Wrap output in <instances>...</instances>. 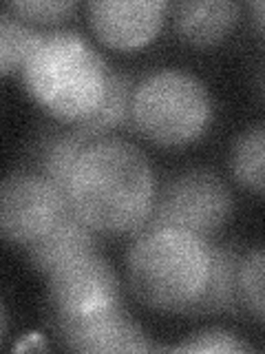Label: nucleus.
<instances>
[{"mask_svg":"<svg viewBox=\"0 0 265 354\" xmlns=\"http://www.w3.org/2000/svg\"><path fill=\"white\" fill-rule=\"evenodd\" d=\"M252 11H254V20H257V25L265 33V3H254Z\"/></svg>","mask_w":265,"mask_h":354,"instance_id":"nucleus-20","label":"nucleus"},{"mask_svg":"<svg viewBox=\"0 0 265 354\" xmlns=\"http://www.w3.org/2000/svg\"><path fill=\"white\" fill-rule=\"evenodd\" d=\"M53 319L88 317L119 306V279L97 250L86 252L49 274Z\"/></svg>","mask_w":265,"mask_h":354,"instance_id":"nucleus-7","label":"nucleus"},{"mask_svg":"<svg viewBox=\"0 0 265 354\" xmlns=\"http://www.w3.org/2000/svg\"><path fill=\"white\" fill-rule=\"evenodd\" d=\"M175 352H250L252 346L241 341L237 335L221 328H206L202 332H195L188 341L170 348Z\"/></svg>","mask_w":265,"mask_h":354,"instance_id":"nucleus-19","label":"nucleus"},{"mask_svg":"<svg viewBox=\"0 0 265 354\" xmlns=\"http://www.w3.org/2000/svg\"><path fill=\"white\" fill-rule=\"evenodd\" d=\"M69 208V199L44 175L36 171L11 173L5 177L3 191H0L3 237L18 246H29Z\"/></svg>","mask_w":265,"mask_h":354,"instance_id":"nucleus-6","label":"nucleus"},{"mask_svg":"<svg viewBox=\"0 0 265 354\" xmlns=\"http://www.w3.org/2000/svg\"><path fill=\"white\" fill-rule=\"evenodd\" d=\"M243 254L230 243H210V274L202 297L188 315L239 313V266Z\"/></svg>","mask_w":265,"mask_h":354,"instance_id":"nucleus-13","label":"nucleus"},{"mask_svg":"<svg viewBox=\"0 0 265 354\" xmlns=\"http://www.w3.org/2000/svg\"><path fill=\"white\" fill-rule=\"evenodd\" d=\"M42 36L44 33L36 31L25 20L3 11L0 16V71L5 77L25 69Z\"/></svg>","mask_w":265,"mask_h":354,"instance_id":"nucleus-16","label":"nucleus"},{"mask_svg":"<svg viewBox=\"0 0 265 354\" xmlns=\"http://www.w3.org/2000/svg\"><path fill=\"white\" fill-rule=\"evenodd\" d=\"M91 142L93 138L86 136L75 124L42 133L36 142V149H33V164H36L33 171L47 177L69 199V184L75 171V164Z\"/></svg>","mask_w":265,"mask_h":354,"instance_id":"nucleus-12","label":"nucleus"},{"mask_svg":"<svg viewBox=\"0 0 265 354\" xmlns=\"http://www.w3.org/2000/svg\"><path fill=\"white\" fill-rule=\"evenodd\" d=\"M232 206L230 188L217 173L190 169L164 184L146 226L179 228L210 239L226 226Z\"/></svg>","mask_w":265,"mask_h":354,"instance_id":"nucleus-5","label":"nucleus"},{"mask_svg":"<svg viewBox=\"0 0 265 354\" xmlns=\"http://www.w3.org/2000/svg\"><path fill=\"white\" fill-rule=\"evenodd\" d=\"M132 93H135V84H132L130 75L108 69V84L102 104L97 106L93 115H88L84 122L75 124L82 129L86 136L93 140L108 138L110 131L126 127L130 122V106H132Z\"/></svg>","mask_w":265,"mask_h":354,"instance_id":"nucleus-14","label":"nucleus"},{"mask_svg":"<svg viewBox=\"0 0 265 354\" xmlns=\"http://www.w3.org/2000/svg\"><path fill=\"white\" fill-rule=\"evenodd\" d=\"M22 80L51 118L80 124L102 104L108 66L80 33L49 31L22 69Z\"/></svg>","mask_w":265,"mask_h":354,"instance_id":"nucleus-3","label":"nucleus"},{"mask_svg":"<svg viewBox=\"0 0 265 354\" xmlns=\"http://www.w3.org/2000/svg\"><path fill=\"white\" fill-rule=\"evenodd\" d=\"M257 86H259V93H261V97L265 100V62H263L261 71H259V77H257Z\"/></svg>","mask_w":265,"mask_h":354,"instance_id":"nucleus-21","label":"nucleus"},{"mask_svg":"<svg viewBox=\"0 0 265 354\" xmlns=\"http://www.w3.org/2000/svg\"><path fill=\"white\" fill-rule=\"evenodd\" d=\"M241 5L232 0H186L175 7V31L190 47H215L237 27Z\"/></svg>","mask_w":265,"mask_h":354,"instance_id":"nucleus-11","label":"nucleus"},{"mask_svg":"<svg viewBox=\"0 0 265 354\" xmlns=\"http://www.w3.org/2000/svg\"><path fill=\"white\" fill-rule=\"evenodd\" d=\"M60 341L73 352L108 354V352H150L157 350L148 335L132 321L121 306L88 317L55 319Z\"/></svg>","mask_w":265,"mask_h":354,"instance_id":"nucleus-9","label":"nucleus"},{"mask_svg":"<svg viewBox=\"0 0 265 354\" xmlns=\"http://www.w3.org/2000/svg\"><path fill=\"white\" fill-rule=\"evenodd\" d=\"M88 20L106 47L132 51L155 40L161 31L166 0H95L88 3Z\"/></svg>","mask_w":265,"mask_h":354,"instance_id":"nucleus-8","label":"nucleus"},{"mask_svg":"<svg viewBox=\"0 0 265 354\" xmlns=\"http://www.w3.org/2000/svg\"><path fill=\"white\" fill-rule=\"evenodd\" d=\"M77 9L71 0H18V3H9L5 11L16 16L25 22H38V25H55Z\"/></svg>","mask_w":265,"mask_h":354,"instance_id":"nucleus-18","label":"nucleus"},{"mask_svg":"<svg viewBox=\"0 0 265 354\" xmlns=\"http://www.w3.org/2000/svg\"><path fill=\"white\" fill-rule=\"evenodd\" d=\"M213 120V97L197 75L159 69L135 86L130 124L164 149H181L204 136Z\"/></svg>","mask_w":265,"mask_h":354,"instance_id":"nucleus-4","label":"nucleus"},{"mask_svg":"<svg viewBox=\"0 0 265 354\" xmlns=\"http://www.w3.org/2000/svg\"><path fill=\"white\" fill-rule=\"evenodd\" d=\"M25 248L33 268L51 274L60 266L97 250V232L73 208H69L42 237Z\"/></svg>","mask_w":265,"mask_h":354,"instance_id":"nucleus-10","label":"nucleus"},{"mask_svg":"<svg viewBox=\"0 0 265 354\" xmlns=\"http://www.w3.org/2000/svg\"><path fill=\"white\" fill-rule=\"evenodd\" d=\"M155 175L137 147L119 138L93 140L69 184V206L97 235L124 237L146 228L153 215Z\"/></svg>","mask_w":265,"mask_h":354,"instance_id":"nucleus-1","label":"nucleus"},{"mask_svg":"<svg viewBox=\"0 0 265 354\" xmlns=\"http://www.w3.org/2000/svg\"><path fill=\"white\" fill-rule=\"evenodd\" d=\"M230 171L246 191L265 195V124H254L235 140Z\"/></svg>","mask_w":265,"mask_h":354,"instance_id":"nucleus-15","label":"nucleus"},{"mask_svg":"<svg viewBox=\"0 0 265 354\" xmlns=\"http://www.w3.org/2000/svg\"><path fill=\"white\" fill-rule=\"evenodd\" d=\"M126 272L144 306L188 315L208 283L210 239L179 228L146 226L128 250Z\"/></svg>","mask_w":265,"mask_h":354,"instance_id":"nucleus-2","label":"nucleus"},{"mask_svg":"<svg viewBox=\"0 0 265 354\" xmlns=\"http://www.w3.org/2000/svg\"><path fill=\"white\" fill-rule=\"evenodd\" d=\"M239 295L243 310L265 324V248H254L241 257Z\"/></svg>","mask_w":265,"mask_h":354,"instance_id":"nucleus-17","label":"nucleus"}]
</instances>
